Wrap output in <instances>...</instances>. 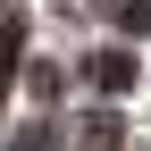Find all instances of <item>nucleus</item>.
<instances>
[{
  "instance_id": "1",
  "label": "nucleus",
  "mask_w": 151,
  "mask_h": 151,
  "mask_svg": "<svg viewBox=\"0 0 151 151\" xmlns=\"http://www.w3.org/2000/svg\"><path fill=\"white\" fill-rule=\"evenodd\" d=\"M84 76H92V84L109 92V101H126V92L143 84V67H134V50H92V59H84Z\"/></svg>"
},
{
  "instance_id": "2",
  "label": "nucleus",
  "mask_w": 151,
  "mask_h": 151,
  "mask_svg": "<svg viewBox=\"0 0 151 151\" xmlns=\"http://www.w3.org/2000/svg\"><path fill=\"white\" fill-rule=\"evenodd\" d=\"M109 17H118V34H143L151 25V0H109Z\"/></svg>"
},
{
  "instance_id": "3",
  "label": "nucleus",
  "mask_w": 151,
  "mask_h": 151,
  "mask_svg": "<svg viewBox=\"0 0 151 151\" xmlns=\"http://www.w3.org/2000/svg\"><path fill=\"white\" fill-rule=\"evenodd\" d=\"M17 151H50V126H25V134H17Z\"/></svg>"
}]
</instances>
